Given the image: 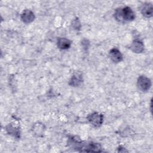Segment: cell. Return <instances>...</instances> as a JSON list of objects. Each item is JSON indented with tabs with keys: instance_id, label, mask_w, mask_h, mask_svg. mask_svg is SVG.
I'll list each match as a JSON object with an SVG mask.
<instances>
[{
	"instance_id": "obj_2",
	"label": "cell",
	"mask_w": 153,
	"mask_h": 153,
	"mask_svg": "<svg viewBox=\"0 0 153 153\" xmlns=\"http://www.w3.org/2000/svg\"><path fill=\"white\" fill-rule=\"evenodd\" d=\"M87 120L94 127H99L102 126L103 123V115L97 112H94L90 114L87 117Z\"/></svg>"
},
{
	"instance_id": "obj_9",
	"label": "cell",
	"mask_w": 153,
	"mask_h": 153,
	"mask_svg": "<svg viewBox=\"0 0 153 153\" xmlns=\"http://www.w3.org/2000/svg\"><path fill=\"white\" fill-rule=\"evenodd\" d=\"M72 42L71 40L66 38L60 37L57 40V46L58 48L62 50H68L71 47Z\"/></svg>"
},
{
	"instance_id": "obj_7",
	"label": "cell",
	"mask_w": 153,
	"mask_h": 153,
	"mask_svg": "<svg viewBox=\"0 0 153 153\" xmlns=\"http://www.w3.org/2000/svg\"><path fill=\"white\" fill-rule=\"evenodd\" d=\"M109 57L110 59L115 63L121 62L123 59V56L121 51L117 48H112L109 51Z\"/></svg>"
},
{
	"instance_id": "obj_4",
	"label": "cell",
	"mask_w": 153,
	"mask_h": 153,
	"mask_svg": "<svg viewBox=\"0 0 153 153\" xmlns=\"http://www.w3.org/2000/svg\"><path fill=\"white\" fill-rule=\"evenodd\" d=\"M83 82V75L80 71L75 72L69 81V85L72 87H78Z\"/></svg>"
},
{
	"instance_id": "obj_5",
	"label": "cell",
	"mask_w": 153,
	"mask_h": 153,
	"mask_svg": "<svg viewBox=\"0 0 153 153\" xmlns=\"http://www.w3.org/2000/svg\"><path fill=\"white\" fill-rule=\"evenodd\" d=\"M130 49L134 53H142L145 49V45L143 42L138 38H135L133 40Z\"/></svg>"
},
{
	"instance_id": "obj_8",
	"label": "cell",
	"mask_w": 153,
	"mask_h": 153,
	"mask_svg": "<svg viewBox=\"0 0 153 153\" xmlns=\"http://www.w3.org/2000/svg\"><path fill=\"white\" fill-rule=\"evenodd\" d=\"M140 10L142 14L145 17L150 18L152 17L153 7L151 3L146 2L143 4L140 7Z\"/></svg>"
},
{
	"instance_id": "obj_10",
	"label": "cell",
	"mask_w": 153,
	"mask_h": 153,
	"mask_svg": "<svg viewBox=\"0 0 153 153\" xmlns=\"http://www.w3.org/2000/svg\"><path fill=\"white\" fill-rule=\"evenodd\" d=\"M6 131L7 132L13 136V137H16V139H19L20 137V132L19 127H16L14 126L12 124H8L6 126Z\"/></svg>"
},
{
	"instance_id": "obj_3",
	"label": "cell",
	"mask_w": 153,
	"mask_h": 153,
	"mask_svg": "<svg viewBox=\"0 0 153 153\" xmlns=\"http://www.w3.org/2000/svg\"><path fill=\"white\" fill-rule=\"evenodd\" d=\"M152 82L151 79L145 75H140L137 79V87L142 92L148 91L151 87Z\"/></svg>"
},
{
	"instance_id": "obj_1",
	"label": "cell",
	"mask_w": 153,
	"mask_h": 153,
	"mask_svg": "<svg viewBox=\"0 0 153 153\" xmlns=\"http://www.w3.org/2000/svg\"><path fill=\"white\" fill-rule=\"evenodd\" d=\"M114 16L117 22L124 23L134 20L135 19V13L130 7L126 6L115 9Z\"/></svg>"
},
{
	"instance_id": "obj_12",
	"label": "cell",
	"mask_w": 153,
	"mask_h": 153,
	"mask_svg": "<svg viewBox=\"0 0 153 153\" xmlns=\"http://www.w3.org/2000/svg\"><path fill=\"white\" fill-rule=\"evenodd\" d=\"M72 26L75 30H80L81 27V24L80 23V21L78 17H76L74 20L72 22Z\"/></svg>"
},
{
	"instance_id": "obj_6",
	"label": "cell",
	"mask_w": 153,
	"mask_h": 153,
	"mask_svg": "<svg viewBox=\"0 0 153 153\" xmlns=\"http://www.w3.org/2000/svg\"><path fill=\"white\" fill-rule=\"evenodd\" d=\"M20 19L23 23L26 24H29L33 22L35 19V16L33 12L30 10L25 9L21 13Z\"/></svg>"
},
{
	"instance_id": "obj_11",
	"label": "cell",
	"mask_w": 153,
	"mask_h": 153,
	"mask_svg": "<svg viewBox=\"0 0 153 153\" xmlns=\"http://www.w3.org/2000/svg\"><path fill=\"white\" fill-rule=\"evenodd\" d=\"M45 129V128L44 125L40 122H37L35 123L32 127L33 133L37 136H42L44 133Z\"/></svg>"
}]
</instances>
